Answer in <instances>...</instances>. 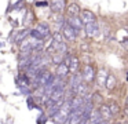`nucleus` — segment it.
<instances>
[{"instance_id":"nucleus-1","label":"nucleus","mask_w":128,"mask_h":124,"mask_svg":"<svg viewBox=\"0 0 128 124\" xmlns=\"http://www.w3.org/2000/svg\"><path fill=\"white\" fill-rule=\"evenodd\" d=\"M70 110H72V105H70V101H64V103H62V106H61V109H59V112L52 117V121H54V123H61V124H62V123H66L68 117H69Z\"/></svg>"},{"instance_id":"nucleus-2","label":"nucleus","mask_w":128,"mask_h":124,"mask_svg":"<svg viewBox=\"0 0 128 124\" xmlns=\"http://www.w3.org/2000/svg\"><path fill=\"white\" fill-rule=\"evenodd\" d=\"M83 81H84L83 72H76V73H70V79H69V83H68V87H69L72 91H74L76 88H77Z\"/></svg>"},{"instance_id":"nucleus-3","label":"nucleus","mask_w":128,"mask_h":124,"mask_svg":"<svg viewBox=\"0 0 128 124\" xmlns=\"http://www.w3.org/2000/svg\"><path fill=\"white\" fill-rule=\"evenodd\" d=\"M78 32H80V30H76L74 28L70 26L68 22H66V25L62 28V33H64L65 40L66 41H74L76 39H77V36H78Z\"/></svg>"},{"instance_id":"nucleus-4","label":"nucleus","mask_w":128,"mask_h":124,"mask_svg":"<svg viewBox=\"0 0 128 124\" xmlns=\"http://www.w3.org/2000/svg\"><path fill=\"white\" fill-rule=\"evenodd\" d=\"M83 77H84V81L86 83H92L95 79H96V73H95V69L92 65H90V63H87V65H84L83 68Z\"/></svg>"},{"instance_id":"nucleus-5","label":"nucleus","mask_w":128,"mask_h":124,"mask_svg":"<svg viewBox=\"0 0 128 124\" xmlns=\"http://www.w3.org/2000/svg\"><path fill=\"white\" fill-rule=\"evenodd\" d=\"M66 0H51L50 2V10L54 14H64L66 11Z\"/></svg>"},{"instance_id":"nucleus-6","label":"nucleus","mask_w":128,"mask_h":124,"mask_svg":"<svg viewBox=\"0 0 128 124\" xmlns=\"http://www.w3.org/2000/svg\"><path fill=\"white\" fill-rule=\"evenodd\" d=\"M66 22L70 25V26H73L76 30H83L84 29V22L81 21V18H80V15H69L66 18Z\"/></svg>"},{"instance_id":"nucleus-7","label":"nucleus","mask_w":128,"mask_h":124,"mask_svg":"<svg viewBox=\"0 0 128 124\" xmlns=\"http://www.w3.org/2000/svg\"><path fill=\"white\" fill-rule=\"evenodd\" d=\"M29 35H30V29H28V28H26V29H21V30H17V32H15V36L11 40H12V43H15V44H21Z\"/></svg>"},{"instance_id":"nucleus-8","label":"nucleus","mask_w":128,"mask_h":124,"mask_svg":"<svg viewBox=\"0 0 128 124\" xmlns=\"http://www.w3.org/2000/svg\"><path fill=\"white\" fill-rule=\"evenodd\" d=\"M84 30H86L87 37H95L99 33V26H98L96 21H95V22H91V24H87L84 26Z\"/></svg>"},{"instance_id":"nucleus-9","label":"nucleus","mask_w":128,"mask_h":124,"mask_svg":"<svg viewBox=\"0 0 128 124\" xmlns=\"http://www.w3.org/2000/svg\"><path fill=\"white\" fill-rule=\"evenodd\" d=\"M80 18H81V21L84 22V25L91 24V22H95V21H96V17H95V14L92 13V11H90V10H81Z\"/></svg>"},{"instance_id":"nucleus-10","label":"nucleus","mask_w":128,"mask_h":124,"mask_svg":"<svg viewBox=\"0 0 128 124\" xmlns=\"http://www.w3.org/2000/svg\"><path fill=\"white\" fill-rule=\"evenodd\" d=\"M69 73H70V69H69V66H68L65 62L56 65V70H55V74H56V76L62 77V79H66V77L69 76Z\"/></svg>"},{"instance_id":"nucleus-11","label":"nucleus","mask_w":128,"mask_h":124,"mask_svg":"<svg viewBox=\"0 0 128 124\" xmlns=\"http://www.w3.org/2000/svg\"><path fill=\"white\" fill-rule=\"evenodd\" d=\"M90 123L92 124H103V123H108V121L103 118L102 113H100L99 109H94L92 110V114H91V118H90Z\"/></svg>"},{"instance_id":"nucleus-12","label":"nucleus","mask_w":128,"mask_h":124,"mask_svg":"<svg viewBox=\"0 0 128 124\" xmlns=\"http://www.w3.org/2000/svg\"><path fill=\"white\" fill-rule=\"evenodd\" d=\"M109 77V73L105 70V69H100L99 72L96 73V85L98 87H105L106 85V80H108Z\"/></svg>"},{"instance_id":"nucleus-13","label":"nucleus","mask_w":128,"mask_h":124,"mask_svg":"<svg viewBox=\"0 0 128 124\" xmlns=\"http://www.w3.org/2000/svg\"><path fill=\"white\" fill-rule=\"evenodd\" d=\"M36 29L39 30L44 37H47V36L51 35V28H50V25H48L47 22H37Z\"/></svg>"},{"instance_id":"nucleus-14","label":"nucleus","mask_w":128,"mask_h":124,"mask_svg":"<svg viewBox=\"0 0 128 124\" xmlns=\"http://www.w3.org/2000/svg\"><path fill=\"white\" fill-rule=\"evenodd\" d=\"M99 110H100V113H102V116H103V118H105L106 121H112V118H113V113H112V110H110V107H109V105H100V107H99Z\"/></svg>"},{"instance_id":"nucleus-15","label":"nucleus","mask_w":128,"mask_h":124,"mask_svg":"<svg viewBox=\"0 0 128 124\" xmlns=\"http://www.w3.org/2000/svg\"><path fill=\"white\" fill-rule=\"evenodd\" d=\"M80 13H81V10H80V7H78L77 3H70V4L66 7L68 17L69 15H80Z\"/></svg>"},{"instance_id":"nucleus-16","label":"nucleus","mask_w":128,"mask_h":124,"mask_svg":"<svg viewBox=\"0 0 128 124\" xmlns=\"http://www.w3.org/2000/svg\"><path fill=\"white\" fill-rule=\"evenodd\" d=\"M78 68H80V61L76 55H72V59H70V65H69V69H70V73H76L78 72Z\"/></svg>"},{"instance_id":"nucleus-17","label":"nucleus","mask_w":128,"mask_h":124,"mask_svg":"<svg viewBox=\"0 0 128 124\" xmlns=\"http://www.w3.org/2000/svg\"><path fill=\"white\" fill-rule=\"evenodd\" d=\"M52 39H54V41H56V43H62V41H65V36H64V33H62V30H54L52 33Z\"/></svg>"},{"instance_id":"nucleus-18","label":"nucleus","mask_w":128,"mask_h":124,"mask_svg":"<svg viewBox=\"0 0 128 124\" xmlns=\"http://www.w3.org/2000/svg\"><path fill=\"white\" fill-rule=\"evenodd\" d=\"M116 84H117L116 77H114L113 74H109L108 80H106V85H105V87L108 88V90H113V88L116 87Z\"/></svg>"},{"instance_id":"nucleus-19","label":"nucleus","mask_w":128,"mask_h":124,"mask_svg":"<svg viewBox=\"0 0 128 124\" xmlns=\"http://www.w3.org/2000/svg\"><path fill=\"white\" fill-rule=\"evenodd\" d=\"M64 58H65V55H64V54L55 52V54H54L52 57H51V62H52L54 65H59V63L64 62Z\"/></svg>"},{"instance_id":"nucleus-20","label":"nucleus","mask_w":128,"mask_h":124,"mask_svg":"<svg viewBox=\"0 0 128 124\" xmlns=\"http://www.w3.org/2000/svg\"><path fill=\"white\" fill-rule=\"evenodd\" d=\"M108 105H109V107H110L112 113H113L114 116H117L120 113V106H118V103H117L116 101H110Z\"/></svg>"},{"instance_id":"nucleus-21","label":"nucleus","mask_w":128,"mask_h":124,"mask_svg":"<svg viewBox=\"0 0 128 124\" xmlns=\"http://www.w3.org/2000/svg\"><path fill=\"white\" fill-rule=\"evenodd\" d=\"M56 52L66 55V54H68V44L65 43V41H62V43H58V44H56Z\"/></svg>"},{"instance_id":"nucleus-22","label":"nucleus","mask_w":128,"mask_h":124,"mask_svg":"<svg viewBox=\"0 0 128 124\" xmlns=\"http://www.w3.org/2000/svg\"><path fill=\"white\" fill-rule=\"evenodd\" d=\"M26 102H28V107H29V109H34V107H36V105H37V102H36V103L33 102L32 96H29V98H28V101H26Z\"/></svg>"},{"instance_id":"nucleus-23","label":"nucleus","mask_w":128,"mask_h":124,"mask_svg":"<svg viewBox=\"0 0 128 124\" xmlns=\"http://www.w3.org/2000/svg\"><path fill=\"white\" fill-rule=\"evenodd\" d=\"M37 6H47V2H36Z\"/></svg>"},{"instance_id":"nucleus-24","label":"nucleus","mask_w":128,"mask_h":124,"mask_svg":"<svg viewBox=\"0 0 128 124\" xmlns=\"http://www.w3.org/2000/svg\"><path fill=\"white\" fill-rule=\"evenodd\" d=\"M125 106L128 107V96H127V99H125Z\"/></svg>"},{"instance_id":"nucleus-25","label":"nucleus","mask_w":128,"mask_h":124,"mask_svg":"<svg viewBox=\"0 0 128 124\" xmlns=\"http://www.w3.org/2000/svg\"><path fill=\"white\" fill-rule=\"evenodd\" d=\"M28 2H33V0H28Z\"/></svg>"}]
</instances>
